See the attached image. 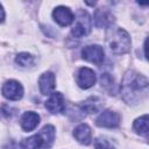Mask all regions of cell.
<instances>
[{"label":"cell","mask_w":149,"mask_h":149,"mask_svg":"<svg viewBox=\"0 0 149 149\" xmlns=\"http://www.w3.org/2000/svg\"><path fill=\"white\" fill-rule=\"evenodd\" d=\"M121 93L125 101L136 104L148 93V79L141 73L128 71L121 83Z\"/></svg>","instance_id":"cell-1"},{"label":"cell","mask_w":149,"mask_h":149,"mask_svg":"<svg viewBox=\"0 0 149 149\" xmlns=\"http://www.w3.org/2000/svg\"><path fill=\"white\" fill-rule=\"evenodd\" d=\"M109 50L115 55H123L130 49V37L122 28H112L106 37Z\"/></svg>","instance_id":"cell-2"},{"label":"cell","mask_w":149,"mask_h":149,"mask_svg":"<svg viewBox=\"0 0 149 149\" xmlns=\"http://www.w3.org/2000/svg\"><path fill=\"white\" fill-rule=\"evenodd\" d=\"M91 26H92L91 24V17H90L88 13L84 9H80L77 13L76 22L71 29V34L77 38L86 36L91 31Z\"/></svg>","instance_id":"cell-3"},{"label":"cell","mask_w":149,"mask_h":149,"mask_svg":"<svg viewBox=\"0 0 149 149\" xmlns=\"http://www.w3.org/2000/svg\"><path fill=\"white\" fill-rule=\"evenodd\" d=\"M81 56L85 61L94 63V64H101L105 57L104 49L100 45L92 44V45H86L81 50Z\"/></svg>","instance_id":"cell-4"},{"label":"cell","mask_w":149,"mask_h":149,"mask_svg":"<svg viewBox=\"0 0 149 149\" xmlns=\"http://www.w3.org/2000/svg\"><path fill=\"white\" fill-rule=\"evenodd\" d=\"M95 125L104 128H115L120 125V115L111 109L104 111L95 120Z\"/></svg>","instance_id":"cell-5"},{"label":"cell","mask_w":149,"mask_h":149,"mask_svg":"<svg viewBox=\"0 0 149 149\" xmlns=\"http://www.w3.org/2000/svg\"><path fill=\"white\" fill-rule=\"evenodd\" d=\"M45 108L52 114H59L65 112V100L61 92H52L49 99L45 101Z\"/></svg>","instance_id":"cell-6"},{"label":"cell","mask_w":149,"mask_h":149,"mask_svg":"<svg viewBox=\"0 0 149 149\" xmlns=\"http://www.w3.org/2000/svg\"><path fill=\"white\" fill-rule=\"evenodd\" d=\"M2 94L9 100H19L23 95V87L16 80H8L2 86Z\"/></svg>","instance_id":"cell-7"},{"label":"cell","mask_w":149,"mask_h":149,"mask_svg":"<svg viewBox=\"0 0 149 149\" xmlns=\"http://www.w3.org/2000/svg\"><path fill=\"white\" fill-rule=\"evenodd\" d=\"M52 17L54 20L62 27H66L71 24L74 21V15L70 10V8L65 6H58L54 9L52 12Z\"/></svg>","instance_id":"cell-8"},{"label":"cell","mask_w":149,"mask_h":149,"mask_svg":"<svg viewBox=\"0 0 149 149\" xmlns=\"http://www.w3.org/2000/svg\"><path fill=\"white\" fill-rule=\"evenodd\" d=\"M97 76L90 68H80L77 73V84L81 88H90L95 84Z\"/></svg>","instance_id":"cell-9"},{"label":"cell","mask_w":149,"mask_h":149,"mask_svg":"<svg viewBox=\"0 0 149 149\" xmlns=\"http://www.w3.org/2000/svg\"><path fill=\"white\" fill-rule=\"evenodd\" d=\"M94 22L98 28H111L114 16L107 8H99L94 13Z\"/></svg>","instance_id":"cell-10"},{"label":"cell","mask_w":149,"mask_h":149,"mask_svg":"<svg viewBox=\"0 0 149 149\" xmlns=\"http://www.w3.org/2000/svg\"><path fill=\"white\" fill-rule=\"evenodd\" d=\"M38 86L42 94H51L55 90V74L52 72H44L38 79Z\"/></svg>","instance_id":"cell-11"},{"label":"cell","mask_w":149,"mask_h":149,"mask_svg":"<svg viewBox=\"0 0 149 149\" xmlns=\"http://www.w3.org/2000/svg\"><path fill=\"white\" fill-rule=\"evenodd\" d=\"M73 136L76 137V140L79 143L87 146L92 141V132H91V128L87 125H85V123H80V125H78L74 128Z\"/></svg>","instance_id":"cell-12"},{"label":"cell","mask_w":149,"mask_h":149,"mask_svg":"<svg viewBox=\"0 0 149 149\" xmlns=\"http://www.w3.org/2000/svg\"><path fill=\"white\" fill-rule=\"evenodd\" d=\"M102 105H104V102H102V100L100 98H98V97H90L88 99H86L85 101H83L79 105V108L84 113L93 114V113L99 112L102 108Z\"/></svg>","instance_id":"cell-13"},{"label":"cell","mask_w":149,"mask_h":149,"mask_svg":"<svg viewBox=\"0 0 149 149\" xmlns=\"http://www.w3.org/2000/svg\"><path fill=\"white\" fill-rule=\"evenodd\" d=\"M40 123V115L35 112H26L21 118V127L24 132L34 130Z\"/></svg>","instance_id":"cell-14"},{"label":"cell","mask_w":149,"mask_h":149,"mask_svg":"<svg viewBox=\"0 0 149 149\" xmlns=\"http://www.w3.org/2000/svg\"><path fill=\"white\" fill-rule=\"evenodd\" d=\"M38 134L43 140V148L49 149L52 146L54 140H55V128H54V126H51V125L44 126Z\"/></svg>","instance_id":"cell-15"},{"label":"cell","mask_w":149,"mask_h":149,"mask_svg":"<svg viewBox=\"0 0 149 149\" xmlns=\"http://www.w3.org/2000/svg\"><path fill=\"white\" fill-rule=\"evenodd\" d=\"M42 147H43V140L40 136V134L27 137V139L22 140L20 143L21 149H40Z\"/></svg>","instance_id":"cell-16"},{"label":"cell","mask_w":149,"mask_h":149,"mask_svg":"<svg viewBox=\"0 0 149 149\" xmlns=\"http://www.w3.org/2000/svg\"><path fill=\"white\" fill-rule=\"evenodd\" d=\"M133 127H134V129L136 130L137 134L147 136L148 135V130H149V127H148V115L144 114V115L137 118L134 121Z\"/></svg>","instance_id":"cell-17"},{"label":"cell","mask_w":149,"mask_h":149,"mask_svg":"<svg viewBox=\"0 0 149 149\" xmlns=\"http://www.w3.org/2000/svg\"><path fill=\"white\" fill-rule=\"evenodd\" d=\"M15 62L21 66H31L34 64V56L28 52H21L16 56Z\"/></svg>","instance_id":"cell-18"},{"label":"cell","mask_w":149,"mask_h":149,"mask_svg":"<svg viewBox=\"0 0 149 149\" xmlns=\"http://www.w3.org/2000/svg\"><path fill=\"white\" fill-rule=\"evenodd\" d=\"M100 83H101V86L105 87V88H107V90H111V88H113V86H114L113 78H112V76L108 74V73H104V74H101Z\"/></svg>","instance_id":"cell-19"},{"label":"cell","mask_w":149,"mask_h":149,"mask_svg":"<svg viewBox=\"0 0 149 149\" xmlns=\"http://www.w3.org/2000/svg\"><path fill=\"white\" fill-rule=\"evenodd\" d=\"M94 149H114V147L106 139H98L94 143Z\"/></svg>","instance_id":"cell-20"},{"label":"cell","mask_w":149,"mask_h":149,"mask_svg":"<svg viewBox=\"0 0 149 149\" xmlns=\"http://www.w3.org/2000/svg\"><path fill=\"white\" fill-rule=\"evenodd\" d=\"M5 20V10L2 8V5L0 3V22H2Z\"/></svg>","instance_id":"cell-21"},{"label":"cell","mask_w":149,"mask_h":149,"mask_svg":"<svg viewBox=\"0 0 149 149\" xmlns=\"http://www.w3.org/2000/svg\"><path fill=\"white\" fill-rule=\"evenodd\" d=\"M0 116H1V113H0Z\"/></svg>","instance_id":"cell-22"}]
</instances>
